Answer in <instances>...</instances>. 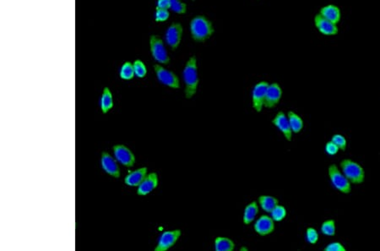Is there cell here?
Segmentation results:
<instances>
[{"instance_id": "24", "label": "cell", "mask_w": 380, "mask_h": 251, "mask_svg": "<svg viewBox=\"0 0 380 251\" xmlns=\"http://www.w3.org/2000/svg\"><path fill=\"white\" fill-rule=\"evenodd\" d=\"M119 75H120L121 79L125 80V81H130L133 79V77L135 76L133 64L130 62H125L123 64L119 71Z\"/></svg>"}, {"instance_id": "18", "label": "cell", "mask_w": 380, "mask_h": 251, "mask_svg": "<svg viewBox=\"0 0 380 251\" xmlns=\"http://www.w3.org/2000/svg\"><path fill=\"white\" fill-rule=\"evenodd\" d=\"M146 173H147V168H139L137 170L134 171L126 177V184L132 186V187L140 185L143 179L145 178Z\"/></svg>"}, {"instance_id": "7", "label": "cell", "mask_w": 380, "mask_h": 251, "mask_svg": "<svg viewBox=\"0 0 380 251\" xmlns=\"http://www.w3.org/2000/svg\"><path fill=\"white\" fill-rule=\"evenodd\" d=\"M181 235L180 230H173V231H166L161 235L157 245L155 248V251H167L170 249L178 241Z\"/></svg>"}, {"instance_id": "8", "label": "cell", "mask_w": 380, "mask_h": 251, "mask_svg": "<svg viewBox=\"0 0 380 251\" xmlns=\"http://www.w3.org/2000/svg\"><path fill=\"white\" fill-rule=\"evenodd\" d=\"M183 27L180 23H173L166 32V42L172 49H176L180 44Z\"/></svg>"}, {"instance_id": "26", "label": "cell", "mask_w": 380, "mask_h": 251, "mask_svg": "<svg viewBox=\"0 0 380 251\" xmlns=\"http://www.w3.org/2000/svg\"><path fill=\"white\" fill-rule=\"evenodd\" d=\"M270 213L274 221L280 222L287 216V210L284 206L277 205L275 208L273 209Z\"/></svg>"}, {"instance_id": "12", "label": "cell", "mask_w": 380, "mask_h": 251, "mask_svg": "<svg viewBox=\"0 0 380 251\" xmlns=\"http://www.w3.org/2000/svg\"><path fill=\"white\" fill-rule=\"evenodd\" d=\"M272 123L282 132L283 135L285 136V138L288 141H292V138H293V131H292V128H291L288 116L286 115L282 111H280V112L277 113V114L275 115V118L272 120Z\"/></svg>"}, {"instance_id": "10", "label": "cell", "mask_w": 380, "mask_h": 251, "mask_svg": "<svg viewBox=\"0 0 380 251\" xmlns=\"http://www.w3.org/2000/svg\"><path fill=\"white\" fill-rule=\"evenodd\" d=\"M268 87H269V84L266 81H261L254 88L253 95H252L253 107L257 112H261L262 110Z\"/></svg>"}, {"instance_id": "3", "label": "cell", "mask_w": 380, "mask_h": 251, "mask_svg": "<svg viewBox=\"0 0 380 251\" xmlns=\"http://www.w3.org/2000/svg\"><path fill=\"white\" fill-rule=\"evenodd\" d=\"M340 167L341 172L347 178L348 180L350 181L351 183L360 184L363 183L365 178V172L360 164L351 159H344L340 162Z\"/></svg>"}, {"instance_id": "16", "label": "cell", "mask_w": 380, "mask_h": 251, "mask_svg": "<svg viewBox=\"0 0 380 251\" xmlns=\"http://www.w3.org/2000/svg\"><path fill=\"white\" fill-rule=\"evenodd\" d=\"M102 166L108 174H110L114 178L120 177V171H119L117 162L108 152H103L102 155Z\"/></svg>"}, {"instance_id": "28", "label": "cell", "mask_w": 380, "mask_h": 251, "mask_svg": "<svg viewBox=\"0 0 380 251\" xmlns=\"http://www.w3.org/2000/svg\"><path fill=\"white\" fill-rule=\"evenodd\" d=\"M170 9L178 14H184L187 11V5L181 0H171Z\"/></svg>"}, {"instance_id": "13", "label": "cell", "mask_w": 380, "mask_h": 251, "mask_svg": "<svg viewBox=\"0 0 380 251\" xmlns=\"http://www.w3.org/2000/svg\"><path fill=\"white\" fill-rule=\"evenodd\" d=\"M314 24L320 33L325 36H335L338 33L337 25L331 22L319 14L314 18Z\"/></svg>"}, {"instance_id": "25", "label": "cell", "mask_w": 380, "mask_h": 251, "mask_svg": "<svg viewBox=\"0 0 380 251\" xmlns=\"http://www.w3.org/2000/svg\"><path fill=\"white\" fill-rule=\"evenodd\" d=\"M321 232L327 236H334L335 234V222L333 219H329L323 223L321 225Z\"/></svg>"}, {"instance_id": "1", "label": "cell", "mask_w": 380, "mask_h": 251, "mask_svg": "<svg viewBox=\"0 0 380 251\" xmlns=\"http://www.w3.org/2000/svg\"><path fill=\"white\" fill-rule=\"evenodd\" d=\"M190 32L196 42H205L214 33L212 23L203 15H198L190 22Z\"/></svg>"}, {"instance_id": "17", "label": "cell", "mask_w": 380, "mask_h": 251, "mask_svg": "<svg viewBox=\"0 0 380 251\" xmlns=\"http://www.w3.org/2000/svg\"><path fill=\"white\" fill-rule=\"evenodd\" d=\"M320 14L322 15L323 17H325V19H327L335 25H337L338 23L340 22V18H341L340 9L336 5H326L325 7H323L320 10Z\"/></svg>"}, {"instance_id": "20", "label": "cell", "mask_w": 380, "mask_h": 251, "mask_svg": "<svg viewBox=\"0 0 380 251\" xmlns=\"http://www.w3.org/2000/svg\"><path fill=\"white\" fill-rule=\"evenodd\" d=\"M101 108L103 113H108V111L111 110L113 106V94L109 90V88H104L103 95L101 98L100 101Z\"/></svg>"}, {"instance_id": "14", "label": "cell", "mask_w": 380, "mask_h": 251, "mask_svg": "<svg viewBox=\"0 0 380 251\" xmlns=\"http://www.w3.org/2000/svg\"><path fill=\"white\" fill-rule=\"evenodd\" d=\"M274 222L275 221L273 220L271 216L263 215L255 223V232L261 236H265V235L271 234L275 229Z\"/></svg>"}, {"instance_id": "32", "label": "cell", "mask_w": 380, "mask_h": 251, "mask_svg": "<svg viewBox=\"0 0 380 251\" xmlns=\"http://www.w3.org/2000/svg\"><path fill=\"white\" fill-rule=\"evenodd\" d=\"M339 150H340L339 147L332 141L327 142L325 146V151L330 156H334L335 154H337Z\"/></svg>"}, {"instance_id": "21", "label": "cell", "mask_w": 380, "mask_h": 251, "mask_svg": "<svg viewBox=\"0 0 380 251\" xmlns=\"http://www.w3.org/2000/svg\"><path fill=\"white\" fill-rule=\"evenodd\" d=\"M279 201L274 196H261L259 197V204L261 208L266 212H271L273 209L277 206Z\"/></svg>"}, {"instance_id": "15", "label": "cell", "mask_w": 380, "mask_h": 251, "mask_svg": "<svg viewBox=\"0 0 380 251\" xmlns=\"http://www.w3.org/2000/svg\"><path fill=\"white\" fill-rule=\"evenodd\" d=\"M158 185L157 174L151 173L145 176L140 185L138 186V195L146 196L150 194L153 190H155Z\"/></svg>"}, {"instance_id": "23", "label": "cell", "mask_w": 380, "mask_h": 251, "mask_svg": "<svg viewBox=\"0 0 380 251\" xmlns=\"http://www.w3.org/2000/svg\"><path fill=\"white\" fill-rule=\"evenodd\" d=\"M235 244L232 239L224 237H218L215 239V249L216 251H233Z\"/></svg>"}, {"instance_id": "29", "label": "cell", "mask_w": 380, "mask_h": 251, "mask_svg": "<svg viewBox=\"0 0 380 251\" xmlns=\"http://www.w3.org/2000/svg\"><path fill=\"white\" fill-rule=\"evenodd\" d=\"M331 141L339 147L340 150L345 151L346 146H347V142H346V139L344 136L339 135V134H336V135H334L332 136Z\"/></svg>"}, {"instance_id": "22", "label": "cell", "mask_w": 380, "mask_h": 251, "mask_svg": "<svg viewBox=\"0 0 380 251\" xmlns=\"http://www.w3.org/2000/svg\"><path fill=\"white\" fill-rule=\"evenodd\" d=\"M288 117L293 133H299L303 128V121L302 118L293 111L288 112Z\"/></svg>"}, {"instance_id": "27", "label": "cell", "mask_w": 380, "mask_h": 251, "mask_svg": "<svg viewBox=\"0 0 380 251\" xmlns=\"http://www.w3.org/2000/svg\"><path fill=\"white\" fill-rule=\"evenodd\" d=\"M134 66V70H135V76L139 77V78H144L146 74H147V69L145 66V64L143 63L142 61L140 59L135 61V63L133 64Z\"/></svg>"}, {"instance_id": "33", "label": "cell", "mask_w": 380, "mask_h": 251, "mask_svg": "<svg viewBox=\"0 0 380 251\" xmlns=\"http://www.w3.org/2000/svg\"><path fill=\"white\" fill-rule=\"evenodd\" d=\"M325 251H345V247L343 246L342 244L339 243V242H333L330 243V244H328L327 246L325 248Z\"/></svg>"}, {"instance_id": "30", "label": "cell", "mask_w": 380, "mask_h": 251, "mask_svg": "<svg viewBox=\"0 0 380 251\" xmlns=\"http://www.w3.org/2000/svg\"><path fill=\"white\" fill-rule=\"evenodd\" d=\"M169 18V11L166 9L156 8L155 13V20L156 22H163Z\"/></svg>"}, {"instance_id": "19", "label": "cell", "mask_w": 380, "mask_h": 251, "mask_svg": "<svg viewBox=\"0 0 380 251\" xmlns=\"http://www.w3.org/2000/svg\"><path fill=\"white\" fill-rule=\"evenodd\" d=\"M258 213H259L258 203L253 201L252 203L248 204V206H246L244 213H243V224L246 225L250 224L255 220Z\"/></svg>"}, {"instance_id": "2", "label": "cell", "mask_w": 380, "mask_h": 251, "mask_svg": "<svg viewBox=\"0 0 380 251\" xmlns=\"http://www.w3.org/2000/svg\"><path fill=\"white\" fill-rule=\"evenodd\" d=\"M183 80L185 83L186 98H191L195 95L199 85L197 61L195 56H193L186 64L183 72Z\"/></svg>"}, {"instance_id": "34", "label": "cell", "mask_w": 380, "mask_h": 251, "mask_svg": "<svg viewBox=\"0 0 380 251\" xmlns=\"http://www.w3.org/2000/svg\"><path fill=\"white\" fill-rule=\"evenodd\" d=\"M171 0H157V7L161 9H170Z\"/></svg>"}, {"instance_id": "5", "label": "cell", "mask_w": 380, "mask_h": 251, "mask_svg": "<svg viewBox=\"0 0 380 251\" xmlns=\"http://www.w3.org/2000/svg\"><path fill=\"white\" fill-rule=\"evenodd\" d=\"M150 51L153 58L159 63L168 65L170 61L168 51L166 49L163 41L157 36L153 35L150 38Z\"/></svg>"}, {"instance_id": "11", "label": "cell", "mask_w": 380, "mask_h": 251, "mask_svg": "<svg viewBox=\"0 0 380 251\" xmlns=\"http://www.w3.org/2000/svg\"><path fill=\"white\" fill-rule=\"evenodd\" d=\"M282 96V90L277 83H272L269 85L267 92L265 96L264 107L272 108L277 105Z\"/></svg>"}, {"instance_id": "31", "label": "cell", "mask_w": 380, "mask_h": 251, "mask_svg": "<svg viewBox=\"0 0 380 251\" xmlns=\"http://www.w3.org/2000/svg\"><path fill=\"white\" fill-rule=\"evenodd\" d=\"M306 238L310 244H315L319 240V234L317 230L313 228H308L306 231Z\"/></svg>"}, {"instance_id": "9", "label": "cell", "mask_w": 380, "mask_h": 251, "mask_svg": "<svg viewBox=\"0 0 380 251\" xmlns=\"http://www.w3.org/2000/svg\"><path fill=\"white\" fill-rule=\"evenodd\" d=\"M113 152L117 161L119 162L120 164L129 168L134 166L135 161V155L125 146L118 145L113 146Z\"/></svg>"}, {"instance_id": "6", "label": "cell", "mask_w": 380, "mask_h": 251, "mask_svg": "<svg viewBox=\"0 0 380 251\" xmlns=\"http://www.w3.org/2000/svg\"><path fill=\"white\" fill-rule=\"evenodd\" d=\"M154 70H155L156 76H157L158 80L161 83L168 85L169 87L173 88V89H178L179 88V86H180L179 80L173 72L168 71L165 68H163V66H158V65L154 66Z\"/></svg>"}, {"instance_id": "4", "label": "cell", "mask_w": 380, "mask_h": 251, "mask_svg": "<svg viewBox=\"0 0 380 251\" xmlns=\"http://www.w3.org/2000/svg\"><path fill=\"white\" fill-rule=\"evenodd\" d=\"M329 177L333 186L343 194H349L352 191L351 182L344 175V173L339 169L335 164H331L329 167Z\"/></svg>"}]
</instances>
